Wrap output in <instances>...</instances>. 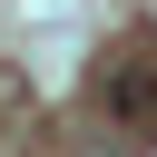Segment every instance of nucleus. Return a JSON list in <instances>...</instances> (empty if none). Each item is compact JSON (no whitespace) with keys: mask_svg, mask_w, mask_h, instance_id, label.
<instances>
[{"mask_svg":"<svg viewBox=\"0 0 157 157\" xmlns=\"http://www.w3.org/2000/svg\"><path fill=\"white\" fill-rule=\"evenodd\" d=\"M78 157H137L128 137H78Z\"/></svg>","mask_w":157,"mask_h":157,"instance_id":"obj_1","label":"nucleus"}]
</instances>
